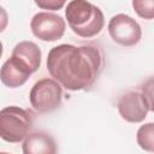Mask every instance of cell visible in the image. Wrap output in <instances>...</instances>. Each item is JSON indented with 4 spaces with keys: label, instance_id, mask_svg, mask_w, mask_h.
I'll use <instances>...</instances> for the list:
<instances>
[{
    "label": "cell",
    "instance_id": "2",
    "mask_svg": "<svg viewBox=\"0 0 154 154\" xmlns=\"http://www.w3.org/2000/svg\"><path fill=\"white\" fill-rule=\"evenodd\" d=\"M65 16L71 30L81 37L97 35L105 24L102 11L85 0H72L65 8Z\"/></svg>",
    "mask_w": 154,
    "mask_h": 154
},
{
    "label": "cell",
    "instance_id": "8",
    "mask_svg": "<svg viewBox=\"0 0 154 154\" xmlns=\"http://www.w3.org/2000/svg\"><path fill=\"white\" fill-rule=\"evenodd\" d=\"M41 49L36 43L31 41H22L14 46L11 58L29 73H34L41 65Z\"/></svg>",
    "mask_w": 154,
    "mask_h": 154
},
{
    "label": "cell",
    "instance_id": "15",
    "mask_svg": "<svg viewBox=\"0 0 154 154\" xmlns=\"http://www.w3.org/2000/svg\"><path fill=\"white\" fill-rule=\"evenodd\" d=\"M0 154H10V153H5V152H2V153H0Z\"/></svg>",
    "mask_w": 154,
    "mask_h": 154
},
{
    "label": "cell",
    "instance_id": "4",
    "mask_svg": "<svg viewBox=\"0 0 154 154\" xmlns=\"http://www.w3.org/2000/svg\"><path fill=\"white\" fill-rule=\"evenodd\" d=\"M29 99L34 109L40 113H49L61 105V85L55 79L42 78L32 85Z\"/></svg>",
    "mask_w": 154,
    "mask_h": 154
},
{
    "label": "cell",
    "instance_id": "13",
    "mask_svg": "<svg viewBox=\"0 0 154 154\" xmlns=\"http://www.w3.org/2000/svg\"><path fill=\"white\" fill-rule=\"evenodd\" d=\"M141 93L148 106V109L154 112V77L146 81L141 87Z\"/></svg>",
    "mask_w": 154,
    "mask_h": 154
},
{
    "label": "cell",
    "instance_id": "9",
    "mask_svg": "<svg viewBox=\"0 0 154 154\" xmlns=\"http://www.w3.org/2000/svg\"><path fill=\"white\" fill-rule=\"evenodd\" d=\"M22 150L23 154H57V143L46 132H32L24 140Z\"/></svg>",
    "mask_w": 154,
    "mask_h": 154
},
{
    "label": "cell",
    "instance_id": "10",
    "mask_svg": "<svg viewBox=\"0 0 154 154\" xmlns=\"http://www.w3.org/2000/svg\"><path fill=\"white\" fill-rule=\"evenodd\" d=\"M25 69L17 64L12 58L7 59L1 67V82L8 88H18L23 85L30 77Z\"/></svg>",
    "mask_w": 154,
    "mask_h": 154
},
{
    "label": "cell",
    "instance_id": "1",
    "mask_svg": "<svg viewBox=\"0 0 154 154\" xmlns=\"http://www.w3.org/2000/svg\"><path fill=\"white\" fill-rule=\"evenodd\" d=\"M103 54L96 46L59 45L47 57L49 75L67 90L90 88L103 69Z\"/></svg>",
    "mask_w": 154,
    "mask_h": 154
},
{
    "label": "cell",
    "instance_id": "3",
    "mask_svg": "<svg viewBox=\"0 0 154 154\" xmlns=\"http://www.w3.org/2000/svg\"><path fill=\"white\" fill-rule=\"evenodd\" d=\"M32 113L18 106H8L0 112V136L4 141L17 143L29 136L32 126Z\"/></svg>",
    "mask_w": 154,
    "mask_h": 154
},
{
    "label": "cell",
    "instance_id": "12",
    "mask_svg": "<svg viewBox=\"0 0 154 154\" xmlns=\"http://www.w3.org/2000/svg\"><path fill=\"white\" fill-rule=\"evenodd\" d=\"M132 7L141 18L144 19L154 18V0H134Z\"/></svg>",
    "mask_w": 154,
    "mask_h": 154
},
{
    "label": "cell",
    "instance_id": "14",
    "mask_svg": "<svg viewBox=\"0 0 154 154\" xmlns=\"http://www.w3.org/2000/svg\"><path fill=\"white\" fill-rule=\"evenodd\" d=\"M35 4L43 10H59L65 5L64 0H35Z\"/></svg>",
    "mask_w": 154,
    "mask_h": 154
},
{
    "label": "cell",
    "instance_id": "7",
    "mask_svg": "<svg viewBox=\"0 0 154 154\" xmlns=\"http://www.w3.org/2000/svg\"><path fill=\"white\" fill-rule=\"evenodd\" d=\"M120 117L129 123H141L148 113V106L138 90H130L123 94L117 103Z\"/></svg>",
    "mask_w": 154,
    "mask_h": 154
},
{
    "label": "cell",
    "instance_id": "11",
    "mask_svg": "<svg viewBox=\"0 0 154 154\" xmlns=\"http://www.w3.org/2000/svg\"><path fill=\"white\" fill-rule=\"evenodd\" d=\"M137 144L146 152L154 153V123H146L140 126L136 134Z\"/></svg>",
    "mask_w": 154,
    "mask_h": 154
},
{
    "label": "cell",
    "instance_id": "6",
    "mask_svg": "<svg viewBox=\"0 0 154 154\" xmlns=\"http://www.w3.org/2000/svg\"><path fill=\"white\" fill-rule=\"evenodd\" d=\"M65 26L66 24L63 17L52 12H38L30 22L32 34L37 38L47 42L60 40L65 34Z\"/></svg>",
    "mask_w": 154,
    "mask_h": 154
},
{
    "label": "cell",
    "instance_id": "5",
    "mask_svg": "<svg viewBox=\"0 0 154 154\" xmlns=\"http://www.w3.org/2000/svg\"><path fill=\"white\" fill-rule=\"evenodd\" d=\"M108 32L114 42L124 47L137 45L142 37L140 24L132 17L124 13H118L109 19Z\"/></svg>",
    "mask_w": 154,
    "mask_h": 154
}]
</instances>
